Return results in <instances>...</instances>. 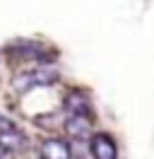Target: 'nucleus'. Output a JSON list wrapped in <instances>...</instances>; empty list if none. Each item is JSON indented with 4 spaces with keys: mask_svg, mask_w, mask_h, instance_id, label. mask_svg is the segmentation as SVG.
Listing matches in <instances>:
<instances>
[{
    "mask_svg": "<svg viewBox=\"0 0 154 159\" xmlns=\"http://www.w3.org/2000/svg\"><path fill=\"white\" fill-rule=\"evenodd\" d=\"M56 82H58V70L41 65V68H31V70L19 72L17 77L12 80V89L19 92V94H27V92L36 89V87H51Z\"/></svg>",
    "mask_w": 154,
    "mask_h": 159,
    "instance_id": "nucleus-1",
    "label": "nucleus"
},
{
    "mask_svg": "<svg viewBox=\"0 0 154 159\" xmlns=\"http://www.w3.org/2000/svg\"><path fill=\"white\" fill-rule=\"evenodd\" d=\"M0 145L5 147V152H22L27 149V135L12 123L10 118H5L0 113Z\"/></svg>",
    "mask_w": 154,
    "mask_h": 159,
    "instance_id": "nucleus-2",
    "label": "nucleus"
},
{
    "mask_svg": "<svg viewBox=\"0 0 154 159\" xmlns=\"http://www.w3.org/2000/svg\"><path fill=\"white\" fill-rule=\"evenodd\" d=\"M92 123H94V118L87 113H67L65 133L75 140H92Z\"/></svg>",
    "mask_w": 154,
    "mask_h": 159,
    "instance_id": "nucleus-3",
    "label": "nucleus"
},
{
    "mask_svg": "<svg viewBox=\"0 0 154 159\" xmlns=\"http://www.w3.org/2000/svg\"><path fill=\"white\" fill-rule=\"evenodd\" d=\"M89 152L94 159H118V147L108 133H96L89 140Z\"/></svg>",
    "mask_w": 154,
    "mask_h": 159,
    "instance_id": "nucleus-4",
    "label": "nucleus"
},
{
    "mask_svg": "<svg viewBox=\"0 0 154 159\" xmlns=\"http://www.w3.org/2000/svg\"><path fill=\"white\" fill-rule=\"evenodd\" d=\"M38 159H72V149L65 140L46 138L38 145Z\"/></svg>",
    "mask_w": 154,
    "mask_h": 159,
    "instance_id": "nucleus-5",
    "label": "nucleus"
},
{
    "mask_svg": "<svg viewBox=\"0 0 154 159\" xmlns=\"http://www.w3.org/2000/svg\"><path fill=\"white\" fill-rule=\"evenodd\" d=\"M65 111L67 113H87V116H92L87 94H82V92H77V89L67 92L65 94Z\"/></svg>",
    "mask_w": 154,
    "mask_h": 159,
    "instance_id": "nucleus-6",
    "label": "nucleus"
},
{
    "mask_svg": "<svg viewBox=\"0 0 154 159\" xmlns=\"http://www.w3.org/2000/svg\"><path fill=\"white\" fill-rule=\"evenodd\" d=\"M0 159H15V157H12V154H10V152H7V154H2V157H0Z\"/></svg>",
    "mask_w": 154,
    "mask_h": 159,
    "instance_id": "nucleus-7",
    "label": "nucleus"
},
{
    "mask_svg": "<svg viewBox=\"0 0 154 159\" xmlns=\"http://www.w3.org/2000/svg\"><path fill=\"white\" fill-rule=\"evenodd\" d=\"M2 154H7V152H5V147H2V145H0V157H2Z\"/></svg>",
    "mask_w": 154,
    "mask_h": 159,
    "instance_id": "nucleus-8",
    "label": "nucleus"
}]
</instances>
